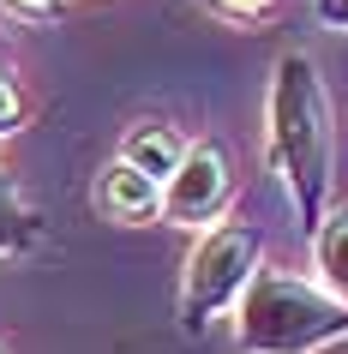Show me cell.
Returning a JSON list of instances; mask_svg holds the SVG:
<instances>
[{
    "mask_svg": "<svg viewBox=\"0 0 348 354\" xmlns=\"http://www.w3.org/2000/svg\"><path fill=\"white\" fill-rule=\"evenodd\" d=\"M181 156H186V138H181L174 127H163V120H138V127H127V138H120V156H114V162L138 168L145 180H156V187H163L168 174L181 168Z\"/></svg>",
    "mask_w": 348,
    "mask_h": 354,
    "instance_id": "obj_6",
    "label": "cell"
},
{
    "mask_svg": "<svg viewBox=\"0 0 348 354\" xmlns=\"http://www.w3.org/2000/svg\"><path fill=\"white\" fill-rule=\"evenodd\" d=\"M0 354H6V342H0Z\"/></svg>",
    "mask_w": 348,
    "mask_h": 354,
    "instance_id": "obj_13",
    "label": "cell"
},
{
    "mask_svg": "<svg viewBox=\"0 0 348 354\" xmlns=\"http://www.w3.org/2000/svg\"><path fill=\"white\" fill-rule=\"evenodd\" d=\"M42 234L37 210L24 205V192L12 187V174L0 168V259H19V252H30Z\"/></svg>",
    "mask_w": 348,
    "mask_h": 354,
    "instance_id": "obj_8",
    "label": "cell"
},
{
    "mask_svg": "<svg viewBox=\"0 0 348 354\" xmlns=\"http://www.w3.org/2000/svg\"><path fill=\"white\" fill-rule=\"evenodd\" d=\"M0 12H12V19H24V24H42V19L60 12V0H0Z\"/></svg>",
    "mask_w": 348,
    "mask_h": 354,
    "instance_id": "obj_10",
    "label": "cell"
},
{
    "mask_svg": "<svg viewBox=\"0 0 348 354\" xmlns=\"http://www.w3.org/2000/svg\"><path fill=\"white\" fill-rule=\"evenodd\" d=\"M312 12H318V24H330V30H348V0H312Z\"/></svg>",
    "mask_w": 348,
    "mask_h": 354,
    "instance_id": "obj_12",
    "label": "cell"
},
{
    "mask_svg": "<svg viewBox=\"0 0 348 354\" xmlns=\"http://www.w3.org/2000/svg\"><path fill=\"white\" fill-rule=\"evenodd\" d=\"M235 342L246 354H318L348 342V306L306 277L258 270L235 300Z\"/></svg>",
    "mask_w": 348,
    "mask_h": 354,
    "instance_id": "obj_2",
    "label": "cell"
},
{
    "mask_svg": "<svg viewBox=\"0 0 348 354\" xmlns=\"http://www.w3.org/2000/svg\"><path fill=\"white\" fill-rule=\"evenodd\" d=\"M96 210L109 223H150V216H163V187L127 162H109L96 180Z\"/></svg>",
    "mask_w": 348,
    "mask_h": 354,
    "instance_id": "obj_5",
    "label": "cell"
},
{
    "mask_svg": "<svg viewBox=\"0 0 348 354\" xmlns=\"http://www.w3.org/2000/svg\"><path fill=\"white\" fill-rule=\"evenodd\" d=\"M312 264L324 277V295H336L348 306V210L318 223V234H312Z\"/></svg>",
    "mask_w": 348,
    "mask_h": 354,
    "instance_id": "obj_7",
    "label": "cell"
},
{
    "mask_svg": "<svg viewBox=\"0 0 348 354\" xmlns=\"http://www.w3.org/2000/svg\"><path fill=\"white\" fill-rule=\"evenodd\" d=\"M264 270V228L235 216V223H210L186 259V282H181V318L186 330H204L217 313H228L246 282Z\"/></svg>",
    "mask_w": 348,
    "mask_h": 354,
    "instance_id": "obj_3",
    "label": "cell"
},
{
    "mask_svg": "<svg viewBox=\"0 0 348 354\" xmlns=\"http://www.w3.org/2000/svg\"><path fill=\"white\" fill-rule=\"evenodd\" d=\"M210 6H217V12H228V19H264L276 0H210Z\"/></svg>",
    "mask_w": 348,
    "mask_h": 354,
    "instance_id": "obj_11",
    "label": "cell"
},
{
    "mask_svg": "<svg viewBox=\"0 0 348 354\" xmlns=\"http://www.w3.org/2000/svg\"><path fill=\"white\" fill-rule=\"evenodd\" d=\"M264 120H271V162L282 174L294 228L312 241L318 223H324L330 174H336V127H330V96H324V78H318L312 55L289 48L271 66Z\"/></svg>",
    "mask_w": 348,
    "mask_h": 354,
    "instance_id": "obj_1",
    "label": "cell"
},
{
    "mask_svg": "<svg viewBox=\"0 0 348 354\" xmlns=\"http://www.w3.org/2000/svg\"><path fill=\"white\" fill-rule=\"evenodd\" d=\"M228 192H235V174H228V150L217 138L204 145H186L181 168L163 180V216L174 228H199V223H217L228 210Z\"/></svg>",
    "mask_w": 348,
    "mask_h": 354,
    "instance_id": "obj_4",
    "label": "cell"
},
{
    "mask_svg": "<svg viewBox=\"0 0 348 354\" xmlns=\"http://www.w3.org/2000/svg\"><path fill=\"white\" fill-rule=\"evenodd\" d=\"M19 127H24V91H19V78L0 66V138L19 132Z\"/></svg>",
    "mask_w": 348,
    "mask_h": 354,
    "instance_id": "obj_9",
    "label": "cell"
}]
</instances>
